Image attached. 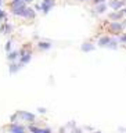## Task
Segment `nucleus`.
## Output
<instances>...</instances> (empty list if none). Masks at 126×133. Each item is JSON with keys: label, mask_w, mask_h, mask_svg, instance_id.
I'll list each match as a JSON object with an SVG mask.
<instances>
[{"label": "nucleus", "mask_w": 126, "mask_h": 133, "mask_svg": "<svg viewBox=\"0 0 126 133\" xmlns=\"http://www.w3.org/2000/svg\"><path fill=\"white\" fill-rule=\"evenodd\" d=\"M121 15H122V13H117V14H111V18H112V19H117V18H119Z\"/></svg>", "instance_id": "nucleus-13"}, {"label": "nucleus", "mask_w": 126, "mask_h": 133, "mask_svg": "<svg viewBox=\"0 0 126 133\" xmlns=\"http://www.w3.org/2000/svg\"><path fill=\"white\" fill-rule=\"evenodd\" d=\"M111 28L114 29V30H121V28H122V26L119 25V24H112V25H111Z\"/></svg>", "instance_id": "nucleus-12"}, {"label": "nucleus", "mask_w": 126, "mask_h": 133, "mask_svg": "<svg viewBox=\"0 0 126 133\" xmlns=\"http://www.w3.org/2000/svg\"><path fill=\"white\" fill-rule=\"evenodd\" d=\"M39 47H40V49H43V50H47V49H50V47H51V44L47 43V42H40L39 43Z\"/></svg>", "instance_id": "nucleus-7"}, {"label": "nucleus", "mask_w": 126, "mask_h": 133, "mask_svg": "<svg viewBox=\"0 0 126 133\" xmlns=\"http://www.w3.org/2000/svg\"><path fill=\"white\" fill-rule=\"evenodd\" d=\"M0 3H2V0H0Z\"/></svg>", "instance_id": "nucleus-20"}, {"label": "nucleus", "mask_w": 126, "mask_h": 133, "mask_svg": "<svg viewBox=\"0 0 126 133\" xmlns=\"http://www.w3.org/2000/svg\"><path fill=\"white\" fill-rule=\"evenodd\" d=\"M17 57H18V53H17V52H13V53H10V54H8V60H10V61L17 60Z\"/></svg>", "instance_id": "nucleus-9"}, {"label": "nucleus", "mask_w": 126, "mask_h": 133, "mask_svg": "<svg viewBox=\"0 0 126 133\" xmlns=\"http://www.w3.org/2000/svg\"><path fill=\"white\" fill-rule=\"evenodd\" d=\"M72 133H82V132H79V130H74Z\"/></svg>", "instance_id": "nucleus-18"}, {"label": "nucleus", "mask_w": 126, "mask_h": 133, "mask_svg": "<svg viewBox=\"0 0 126 133\" xmlns=\"http://www.w3.org/2000/svg\"><path fill=\"white\" fill-rule=\"evenodd\" d=\"M10 49H11V43L8 42V43H7V46H6V50H7V52H8Z\"/></svg>", "instance_id": "nucleus-15"}, {"label": "nucleus", "mask_w": 126, "mask_h": 133, "mask_svg": "<svg viewBox=\"0 0 126 133\" xmlns=\"http://www.w3.org/2000/svg\"><path fill=\"white\" fill-rule=\"evenodd\" d=\"M93 49H94V46H91L90 43H85L83 46H82V50H83V52H91Z\"/></svg>", "instance_id": "nucleus-6"}, {"label": "nucleus", "mask_w": 126, "mask_h": 133, "mask_svg": "<svg viewBox=\"0 0 126 133\" xmlns=\"http://www.w3.org/2000/svg\"><path fill=\"white\" fill-rule=\"evenodd\" d=\"M30 130L35 132V133H51L49 129H45V130H40V129H36V128H30Z\"/></svg>", "instance_id": "nucleus-8"}, {"label": "nucleus", "mask_w": 126, "mask_h": 133, "mask_svg": "<svg viewBox=\"0 0 126 133\" xmlns=\"http://www.w3.org/2000/svg\"><path fill=\"white\" fill-rule=\"evenodd\" d=\"M18 68H19L18 65H15V64H13V65H11V68H10V71H11V72H15V71L18 69Z\"/></svg>", "instance_id": "nucleus-14"}, {"label": "nucleus", "mask_w": 126, "mask_h": 133, "mask_svg": "<svg viewBox=\"0 0 126 133\" xmlns=\"http://www.w3.org/2000/svg\"><path fill=\"white\" fill-rule=\"evenodd\" d=\"M53 4H54L53 0H43V2L40 3V8L43 10V13H45V14H47V13L50 11V8L53 7Z\"/></svg>", "instance_id": "nucleus-1"}, {"label": "nucleus", "mask_w": 126, "mask_h": 133, "mask_svg": "<svg viewBox=\"0 0 126 133\" xmlns=\"http://www.w3.org/2000/svg\"><path fill=\"white\" fill-rule=\"evenodd\" d=\"M94 2H96V3H103L104 0H94Z\"/></svg>", "instance_id": "nucleus-17"}, {"label": "nucleus", "mask_w": 126, "mask_h": 133, "mask_svg": "<svg viewBox=\"0 0 126 133\" xmlns=\"http://www.w3.org/2000/svg\"><path fill=\"white\" fill-rule=\"evenodd\" d=\"M33 15H35L33 10L29 8V7H25V10H24V13H22V17H25V18H32Z\"/></svg>", "instance_id": "nucleus-3"}, {"label": "nucleus", "mask_w": 126, "mask_h": 133, "mask_svg": "<svg viewBox=\"0 0 126 133\" xmlns=\"http://www.w3.org/2000/svg\"><path fill=\"white\" fill-rule=\"evenodd\" d=\"M123 13H125V14H126V8H125V10H123Z\"/></svg>", "instance_id": "nucleus-19"}, {"label": "nucleus", "mask_w": 126, "mask_h": 133, "mask_svg": "<svg viewBox=\"0 0 126 133\" xmlns=\"http://www.w3.org/2000/svg\"><path fill=\"white\" fill-rule=\"evenodd\" d=\"M123 4H125V2H123V0H121V2H117V0H112V2H110V6H111V7L114 8V10L121 8Z\"/></svg>", "instance_id": "nucleus-2"}, {"label": "nucleus", "mask_w": 126, "mask_h": 133, "mask_svg": "<svg viewBox=\"0 0 126 133\" xmlns=\"http://www.w3.org/2000/svg\"><path fill=\"white\" fill-rule=\"evenodd\" d=\"M21 115H22V117L25 118V119H29V121H32V119L35 118L32 114H26V112H21Z\"/></svg>", "instance_id": "nucleus-10"}, {"label": "nucleus", "mask_w": 126, "mask_h": 133, "mask_svg": "<svg viewBox=\"0 0 126 133\" xmlns=\"http://www.w3.org/2000/svg\"><path fill=\"white\" fill-rule=\"evenodd\" d=\"M121 40H122V42H126V36H122V37H121Z\"/></svg>", "instance_id": "nucleus-16"}, {"label": "nucleus", "mask_w": 126, "mask_h": 133, "mask_svg": "<svg viewBox=\"0 0 126 133\" xmlns=\"http://www.w3.org/2000/svg\"><path fill=\"white\" fill-rule=\"evenodd\" d=\"M28 61H30V53H28V52H22L21 63H22V64H26Z\"/></svg>", "instance_id": "nucleus-4"}, {"label": "nucleus", "mask_w": 126, "mask_h": 133, "mask_svg": "<svg viewBox=\"0 0 126 133\" xmlns=\"http://www.w3.org/2000/svg\"><path fill=\"white\" fill-rule=\"evenodd\" d=\"M110 42H111V39L105 36V37H101L100 42H98V44H100V46H108V44H110Z\"/></svg>", "instance_id": "nucleus-5"}, {"label": "nucleus", "mask_w": 126, "mask_h": 133, "mask_svg": "<svg viewBox=\"0 0 126 133\" xmlns=\"http://www.w3.org/2000/svg\"><path fill=\"white\" fill-rule=\"evenodd\" d=\"M105 8H107V6H105L104 3H103V4H100V6L97 7V13H104Z\"/></svg>", "instance_id": "nucleus-11"}]
</instances>
